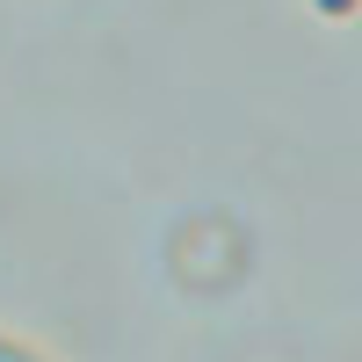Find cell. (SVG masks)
Segmentation results:
<instances>
[{"mask_svg": "<svg viewBox=\"0 0 362 362\" xmlns=\"http://www.w3.org/2000/svg\"><path fill=\"white\" fill-rule=\"evenodd\" d=\"M0 362H29V355H22V348H0Z\"/></svg>", "mask_w": 362, "mask_h": 362, "instance_id": "cell-1", "label": "cell"}]
</instances>
